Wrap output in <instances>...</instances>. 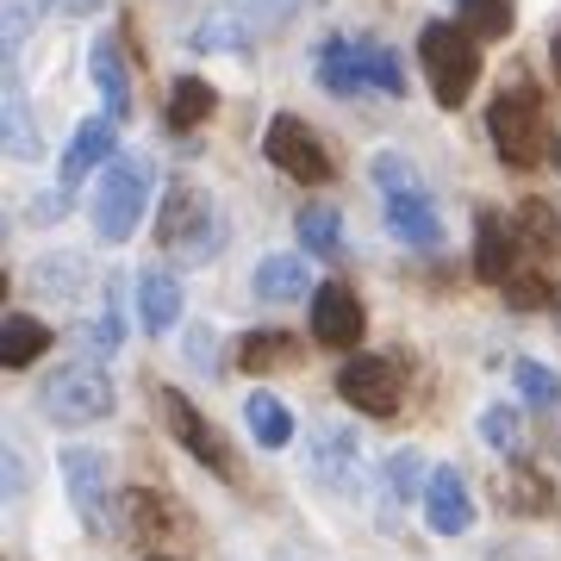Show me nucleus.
<instances>
[{"mask_svg": "<svg viewBox=\"0 0 561 561\" xmlns=\"http://www.w3.org/2000/svg\"><path fill=\"white\" fill-rule=\"evenodd\" d=\"M319 81L331 88V94H405V69H400V57L387 50V44H375V38H324V50H319Z\"/></svg>", "mask_w": 561, "mask_h": 561, "instance_id": "f257e3e1", "label": "nucleus"}, {"mask_svg": "<svg viewBox=\"0 0 561 561\" xmlns=\"http://www.w3.org/2000/svg\"><path fill=\"white\" fill-rule=\"evenodd\" d=\"M486 131H493V150H500L505 169H537L542 144H549V125H542V94L530 81H512L493 94L486 106Z\"/></svg>", "mask_w": 561, "mask_h": 561, "instance_id": "f03ea898", "label": "nucleus"}, {"mask_svg": "<svg viewBox=\"0 0 561 561\" xmlns=\"http://www.w3.org/2000/svg\"><path fill=\"white\" fill-rule=\"evenodd\" d=\"M375 181H381L387 231L405 238L412 250H437V243H443V219H437V206H431V194L419 187V175H412V162L387 150V157H375Z\"/></svg>", "mask_w": 561, "mask_h": 561, "instance_id": "7ed1b4c3", "label": "nucleus"}, {"mask_svg": "<svg viewBox=\"0 0 561 561\" xmlns=\"http://www.w3.org/2000/svg\"><path fill=\"white\" fill-rule=\"evenodd\" d=\"M419 62H424L431 94H437L443 106H461L474 94V81H481V44L449 20H431L419 32Z\"/></svg>", "mask_w": 561, "mask_h": 561, "instance_id": "20e7f679", "label": "nucleus"}, {"mask_svg": "<svg viewBox=\"0 0 561 561\" xmlns=\"http://www.w3.org/2000/svg\"><path fill=\"white\" fill-rule=\"evenodd\" d=\"M113 405H119L113 375H106V368H94V362H69V368H57V375L38 387V412L50 424H69V431H81V424H101Z\"/></svg>", "mask_w": 561, "mask_h": 561, "instance_id": "39448f33", "label": "nucleus"}, {"mask_svg": "<svg viewBox=\"0 0 561 561\" xmlns=\"http://www.w3.org/2000/svg\"><path fill=\"white\" fill-rule=\"evenodd\" d=\"M157 243H169V250L187 256V262L219 256V219H213L206 194H194V187H169V194H162V213H157Z\"/></svg>", "mask_w": 561, "mask_h": 561, "instance_id": "423d86ee", "label": "nucleus"}, {"mask_svg": "<svg viewBox=\"0 0 561 561\" xmlns=\"http://www.w3.org/2000/svg\"><path fill=\"white\" fill-rule=\"evenodd\" d=\"M262 150H268V162H275L280 175H294L300 187H324V181H331V150L319 144V131H312L300 113H275Z\"/></svg>", "mask_w": 561, "mask_h": 561, "instance_id": "0eeeda50", "label": "nucleus"}, {"mask_svg": "<svg viewBox=\"0 0 561 561\" xmlns=\"http://www.w3.org/2000/svg\"><path fill=\"white\" fill-rule=\"evenodd\" d=\"M144 175L131 169V162H106L101 181H94V231H101V243H125L131 231H138L144 219Z\"/></svg>", "mask_w": 561, "mask_h": 561, "instance_id": "6e6552de", "label": "nucleus"}, {"mask_svg": "<svg viewBox=\"0 0 561 561\" xmlns=\"http://www.w3.org/2000/svg\"><path fill=\"white\" fill-rule=\"evenodd\" d=\"M337 393L356 412H368V419H393L400 412V368L387 356H356V362H343Z\"/></svg>", "mask_w": 561, "mask_h": 561, "instance_id": "1a4fd4ad", "label": "nucleus"}, {"mask_svg": "<svg viewBox=\"0 0 561 561\" xmlns=\"http://www.w3.org/2000/svg\"><path fill=\"white\" fill-rule=\"evenodd\" d=\"M157 393H162V419H169V431H175L181 449H187L194 461H206L213 474H225V481H231V449H225V437L201 419V412H194V400H187V393H175V387H157Z\"/></svg>", "mask_w": 561, "mask_h": 561, "instance_id": "9d476101", "label": "nucleus"}, {"mask_svg": "<svg viewBox=\"0 0 561 561\" xmlns=\"http://www.w3.org/2000/svg\"><path fill=\"white\" fill-rule=\"evenodd\" d=\"M62 481H69V505L81 512V524L106 537L113 530V512H106V461L94 449H62Z\"/></svg>", "mask_w": 561, "mask_h": 561, "instance_id": "9b49d317", "label": "nucleus"}, {"mask_svg": "<svg viewBox=\"0 0 561 561\" xmlns=\"http://www.w3.org/2000/svg\"><path fill=\"white\" fill-rule=\"evenodd\" d=\"M362 300L343 287V280H324V287H312V343H324V350H350V343H362Z\"/></svg>", "mask_w": 561, "mask_h": 561, "instance_id": "f8f14e48", "label": "nucleus"}, {"mask_svg": "<svg viewBox=\"0 0 561 561\" xmlns=\"http://www.w3.org/2000/svg\"><path fill=\"white\" fill-rule=\"evenodd\" d=\"M424 518H431V530L437 537H461L468 524H474V493H468V481H461V468H431V486H424Z\"/></svg>", "mask_w": 561, "mask_h": 561, "instance_id": "ddd939ff", "label": "nucleus"}, {"mask_svg": "<svg viewBox=\"0 0 561 561\" xmlns=\"http://www.w3.org/2000/svg\"><path fill=\"white\" fill-rule=\"evenodd\" d=\"M474 275L493 287H512V275H518V225H505L500 213H481V225H474Z\"/></svg>", "mask_w": 561, "mask_h": 561, "instance_id": "4468645a", "label": "nucleus"}, {"mask_svg": "<svg viewBox=\"0 0 561 561\" xmlns=\"http://www.w3.org/2000/svg\"><path fill=\"white\" fill-rule=\"evenodd\" d=\"M106 162H119V157H113V119L101 113V119H81L69 150H62V187H81V181L94 175V169H106Z\"/></svg>", "mask_w": 561, "mask_h": 561, "instance_id": "2eb2a0df", "label": "nucleus"}, {"mask_svg": "<svg viewBox=\"0 0 561 561\" xmlns=\"http://www.w3.org/2000/svg\"><path fill=\"white\" fill-rule=\"evenodd\" d=\"M88 76H94V88H101V101H106V119L119 125L125 113H131V76H125V57H119V44L106 38H94L88 44Z\"/></svg>", "mask_w": 561, "mask_h": 561, "instance_id": "dca6fc26", "label": "nucleus"}, {"mask_svg": "<svg viewBox=\"0 0 561 561\" xmlns=\"http://www.w3.org/2000/svg\"><path fill=\"white\" fill-rule=\"evenodd\" d=\"M0 131H7V150L20 162H38V125H32V106H25V81L20 69H7V94H0Z\"/></svg>", "mask_w": 561, "mask_h": 561, "instance_id": "f3484780", "label": "nucleus"}, {"mask_svg": "<svg viewBox=\"0 0 561 561\" xmlns=\"http://www.w3.org/2000/svg\"><path fill=\"white\" fill-rule=\"evenodd\" d=\"M362 468V443L350 437V431H337V424H324L319 443H312V474H319L324 486H350Z\"/></svg>", "mask_w": 561, "mask_h": 561, "instance_id": "a211bd4d", "label": "nucleus"}, {"mask_svg": "<svg viewBox=\"0 0 561 561\" xmlns=\"http://www.w3.org/2000/svg\"><path fill=\"white\" fill-rule=\"evenodd\" d=\"M213 106H219V88L201 76H181L175 88H169V106H162V119H169V131H201L206 119H213Z\"/></svg>", "mask_w": 561, "mask_h": 561, "instance_id": "6ab92c4d", "label": "nucleus"}, {"mask_svg": "<svg viewBox=\"0 0 561 561\" xmlns=\"http://www.w3.org/2000/svg\"><path fill=\"white\" fill-rule=\"evenodd\" d=\"M250 294L256 300H306V256H262L256 275H250Z\"/></svg>", "mask_w": 561, "mask_h": 561, "instance_id": "aec40b11", "label": "nucleus"}, {"mask_svg": "<svg viewBox=\"0 0 561 561\" xmlns=\"http://www.w3.org/2000/svg\"><path fill=\"white\" fill-rule=\"evenodd\" d=\"M138 319L144 331H169V324L181 319V280L175 275H138Z\"/></svg>", "mask_w": 561, "mask_h": 561, "instance_id": "412c9836", "label": "nucleus"}, {"mask_svg": "<svg viewBox=\"0 0 561 561\" xmlns=\"http://www.w3.org/2000/svg\"><path fill=\"white\" fill-rule=\"evenodd\" d=\"M243 424H250V437H256L262 449H287V443H294V412H287L275 393H250V400H243Z\"/></svg>", "mask_w": 561, "mask_h": 561, "instance_id": "4be33fe9", "label": "nucleus"}, {"mask_svg": "<svg viewBox=\"0 0 561 561\" xmlns=\"http://www.w3.org/2000/svg\"><path fill=\"white\" fill-rule=\"evenodd\" d=\"M294 231H300L306 256H343V219L331 213V206H300V219H294Z\"/></svg>", "mask_w": 561, "mask_h": 561, "instance_id": "5701e85b", "label": "nucleus"}, {"mask_svg": "<svg viewBox=\"0 0 561 561\" xmlns=\"http://www.w3.org/2000/svg\"><path fill=\"white\" fill-rule=\"evenodd\" d=\"M44 343H50V331H44L38 319L13 312V319H7V331H0V362H7V368H25V362L44 356Z\"/></svg>", "mask_w": 561, "mask_h": 561, "instance_id": "b1692460", "label": "nucleus"}, {"mask_svg": "<svg viewBox=\"0 0 561 561\" xmlns=\"http://www.w3.org/2000/svg\"><path fill=\"white\" fill-rule=\"evenodd\" d=\"M81 280H88L81 256H38V262H32V287H38V294H50V300H76Z\"/></svg>", "mask_w": 561, "mask_h": 561, "instance_id": "393cba45", "label": "nucleus"}, {"mask_svg": "<svg viewBox=\"0 0 561 561\" xmlns=\"http://www.w3.org/2000/svg\"><path fill=\"white\" fill-rule=\"evenodd\" d=\"M294 356H300V350H294V337H287V331H250V337H243V350H238V362L250 368V375H262V368H287Z\"/></svg>", "mask_w": 561, "mask_h": 561, "instance_id": "a878e982", "label": "nucleus"}, {"mask_svg": "<svg viewBox=\"0 0 561 561\" xmlns=\"http://www.w3.org/2000/svg\"><path fill=\"white\" fill-rule=\"evenodd\" d=\"M187 44H194V50H225V57H238L243 44H250V32H243L238 13H206V20L187 32Z\"/></svg>", "mask_w": 561, "mask_h": 561, "instance_id": "bb28decb", "label": "nucleus"}, {"mask_svg": "<svg viewBox=\"0 0 561 561\" xmlns=\"http://www.w3.org/2000/svg\"><path fill=\"white\" fill-rule=\"evenodd\" d=\"M461 32L468 38H505L512 32V0H461Z\"/></svg>", "mask_w": 561, "mask_h": 561, "instance_id": "cd10ccee", "label": "nucleus"}, {"mask_svg": "<svg viewBox=\"0 0 561 561\" xmlns=\"http://www.w3.org/2000/svg\"><path fill=\"white\" fill-rule=\"evenodd\" d=\"M81 343H88V350H94V356H113V350H119V343H125L119 294H106V306H101V312H94V324H88V331H81Z\"/></svg>", "mask_w": 561, "mask_h": 561, "instance_id": "c85d7f7f", "label": "nucleus"}, {"mask_svg": "<svg viewBox=\"0 0 561 561\" xmlns=\"http://www.w3.org/2000/svg\"><path fill=\"white\" fill-rule=\"evenodd\" d=\"M512 381L530 405H556L561 400V375L556 368H542V362H512Z\"/></svg>", "mask_w": 561, "mask_h": 561, "instance_id": "c756f323", "label": "nucleus"}, {"mask_svg": "<svg viewBox=\"0 0 561 561\" xmlns=\"http://www.w3.org/2000/svg\"><path fill=\"white\" fill-rule=\"evenodd\" d=\"M481 437H486V449H500V456H518V443H524L518 412H512V405H486V412H481Z\"/></svg>", "mask_w": 561, "mask_h": 561, "instance_id": "7c9ffc66", "label": "nucleus"}, {"mask_svg": "<svg viewBox=\"0 0 561 561\" xmlns=\"http://www.w3.org/2000/svg\"><path fill=\"white\" fill-rule=\"evenodd\" d=\"M424 486H431L424 461L412 456V449H393V456H387V493H393V500H412V493H424Z\"/></svg>", "mask_w": 561, "mask_h": 561, "instance_id": "2f4dec72", "label": "nucleus"}, {"mask_svg": "<svg viewBox=\"0 0 561 561\" xmlns=\"http://www.w3.org/2000/svg\"><path fill=\"white\" fill-rule=\"evenodd\" d=\"M181 356L213 375V368H219V331H213V324H194V331H187V343H181Z\"/></svg>", "mask_w": 561, "mask_h": 561, "instance_id": "473e14b6", "label": "nucleus"}, {"mask_svg": "<svg viewBox=\"0 0 561 561\" xmlns=\"http://www.w3.org/2000/svg\"><path fill=\"white\" fill-rule=\"evenodd\" d=\"M542 294H549L542 280H512V306H542Z\"/></svg>", "mask_w": 561, "mask_h": 561, "instance_id": "72a5a7b5", "label": "nucleus"}, {"mask_svg": "<svg viewBox=\"0 0 561 561\" xmlns=\"http://www.w3.org/2000/svg\"><path fill=\"white\" fill-rule=\"evenodd\" d=\"M549 57H556V76H561V25H556V38H549Z\"/></svg>", "mask_w": 561, "mask_h": 561, "instance_id": "f704fd0d", "label": "nucleus"}, {"mask_svg": "<svg viewBox=\"0 0 561 561\" xmlns=\"http://www.w3.org/2000/svg\"><path fill=\"white\" fill-rule=\"evenodd\" d=\"M268 7H275V13H280V7H287V0H268Z\"/></svg>", "mask_w": 561, "mask_h": 561, "instance_id": "c9c22d12", "label": "nucleus"}, {"mask_svg": "<svg viewBox=\"0 0 561 561\" xmlns=\"http://www.w3.org/2000/svg\"><path fill=\"white\" fill-rule=\"evenodd\" d=\"M150 561H169V556H150Z\"/></svg>", "mask_w": 561, "mask_h": 561, "instance_id": "e433bc0d", "label": "nucleus"}]
</instances>
